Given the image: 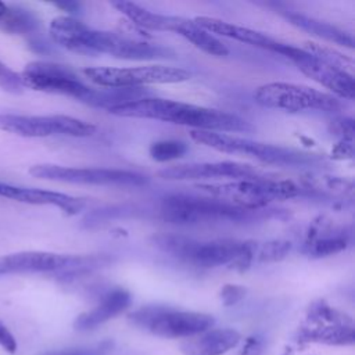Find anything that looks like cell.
<instances>
[{
    "label": "cell",
    "mask_w": 355,
    "mask_h": 355,
    "mask_svg": "<svg viewBox=\"0 0 355 355\" xmlns=\"http://www.w3.org/2000/svg\"><path fill=\"white\" fill-rule=\"evenodd\" d=\"M279 54L290 58L302 73L329 89L336 96L354 100L355 82L348 71L318 58L302 47H295L287 43H283Z\"/></svg>",
    "instance_id": "cell-14"
},
{
    "label": "cell",
    "mask_w": 355,
    "mask_h": 355,
    "mask_svg": "<svg viewBox=\"0 0 355 355\" xmlns=\"http://www.w3.org/2000/svg\"><path fill=\"white\" fill-rule=\"evenodd\" d=\"M331 155L334 158H340V159L352 158V155H354L352 140H340V143H337V146L331 150Z\"/></svg>",
    "instance_id": "cell-36"
},
{
    "label": "cell",
    "mask_w": 355,
    "mask_h": 355,
    "mask_svg": "<svg viewBox=\"0 0 355 355\" xmlns=\"http://www.w3.org/2000/svg\"><path fill=\"white\" fill-rule=\"evenodd\" d=\"M241 334L234 329H214L189 337L180 344L184 355H223L236 348Z\"/></svg>",
    "instance_id": "cell-18"
},
{
    "label": "cell",
    "mask_w": 355,
    "mask_h": 355,
    "mask_svg": "<svg viewBox=\"0 0 355 355\" xmlns=\"http://www.w3.org/2000/svg\"><path fill=\"white\" fill-rule=\"evenodd\" d=\"M295 340L301 344L351 345L355 341L352 319L324 301L313 302L298 327Z\"/></svg>",
    "instance_id": "cell-9"
},
{
    "label": "cell",
    "mask_w": 355,
    "mask_h": 355,
    "mask_svg": "<svg viewBox=\"0 0 355 355\" xmlns=\"http://www.w3.org/2000/svg\"><path fill=\"white\" fill-rule=\"evenodd\" d=\"M157 175L165 180H198L212 178H232L233 180H240L261 178L257 168L236 161L182 164L164 168L158 171Z\"/></svg>",
    "instance_id": "cell-16"
},
{
    "label": "cell",
    "mask_w": 355,
    "mask_h": 355,
    "mask_svg": "<svg viewBox=\"0 0 355 355\" xmlns=\"http://www.w3.org/2000/svg\"><path fill=\"white\" fill-rule=\"evenodd\" d=\"M330 132L340 137V140L354 139V119L352 118H337L330 122Z\"/></svg>",
    "instance_id": "cell-33"
},
{
    "label": "cell",
    "mask_w": 355,
    "mask_h": 355,
    "mask_svg": "<svg viewBox=\"0 0 355 355\" xmlns=\"http://www.w3.org/2000/svg\"><path fill=\"white\" fill-rule=\"evenodd\" d=\"M39 18L28 8L0 1V29L11 35H26L37 31Z\"/></svg>",
    "instance_id": "cell-25"
},
{
    "label": "cell",
    "mask_w": 355,
    "mask_h": 355,
    "mask_svg": "<svg viewBox=\"0 0 355 355\" xmlns=\"http://www.w3.org/2000/svg\"><path fill=\"white\" fill-rule=\"evenodd\" d=\"M189 147L180 140H158L150 146V155L154 161L166 162L183 157Z\"/></svg>",
    "instance_id": "cell-27"
},
{
    "label": "cell",
    "mask_w": 355,
    "mask_h": 355,
    "mask_svg": "<svg viewBox=\"0 0 355 355\" xmlns=\"http://www.w3.org/2000/svg\"><path fill=\"white\" fill-rule=\"evenodd\" d=\"M29 173L37 179L72 184L143 186L148 182V178L146 175L132 171L107 168H72L54 164L33 165L29 169Z\"/></svg>",
    "instance_id": "cell-12"
},
{
    "label": "cell",
    "mask_w": 355,
    "mask_h": 355,
    "mask_svg": "<svg viewBox=\"0 0 355 355\" xmlns=\"http://www.w3.org/2000/svg\"><path fill=\"white\" fill-rule=\"evenodd\" d=\"M320 182L319 186H316L318 189H323V190H329L331 193H338L343 196H347L352 191L354 186L351 180L347 179H341V178H334V176H322V179H318Z\"/></svg>",
    "instance_id": "cell-32"
},
{
    "label": "cell",
    "mask_w": 355,
    "mask_h": 355,
    "mask_svg": "<svg viewBox=\"0 0 355 355\" xmlns=\"http://www.w3.org/2000/svg\"><path fill=\"white\" fill-rule=\"evenodd\" d=\"M85 76L100 87H143L144 85L178 83L190 79L191 73L179 67L144 65L130 68L96 67L83 69Z\"/></svg>",
    "instance_id": "cell-10"
},
{
    "label": "cell",
    "mask_w": 355,
    "mask_h": 355,
    "mask_svg": "<svg viewBox=\"0 0 355 355\" xmlns=\"http://www.w3.org/2000/svg\"><path fill=\"white\" fill-rule=\"evenodd\" d=\"M175 32L187 39L190 43H193L197 49L211 55L225 57L229 54L227 47L215 35L201 28L194 19L180 17L175 28Z\"/></svg>",
    "instance_id": "cell-24"
},
{
    "label": "cell",
    "mask_w": 355,
    "mask_h": 355,
    "mask_svg": "<svg viewBox=\"0 0 355 355\" xmlns=\"http://www.w3.org/2000/svg\"><path fill=\"white\" fill-rule=\"evenodd\" d=\"M24 87L62 94L83 101L92 87L85 85L68 67L50 61H32L19 73Z\"/></svg>",
    "instance_id": "cell-13"
},
{
    "label": "cell",
    "mask_w": 355,
    "mask_h": 355,
    "mask_svg": "<svg viewBox=\"0 0 355 355\" xmlns=\"http://www.w3.org/2000/svg\"><path fill=\"white\" fill-rule=\"evenodd\" d=\"M190 136L194 141L204 144L207 147H211L216 151L247 155L265 164L284 165V166H302V165H312L319 159L313 154H306L293 148L261 143V141H255L251 139L239 137L227 133L191 130Z\"/></svg>",
    "instance_id": "cell-4"
},
{
    "label": "cell",
    "mask_w": 355,
    "mask_h": 355,
    "mask_svg": "<svg viewBox=\"0 0 355 355\" xmlns=\"http://www.w3.org/2000/svg\"><path fill=\"white\" fill-rule=\"evenodd\" d=\"M348 245L347 237L336 233V234H326L322 237H312L305 244V252L311 258H323L329 255H334L341 252Z\"/></svg>",
    "instance_id": "cell-26"
},
{
    "label": "cell",
    "mask_w": 355,
    "mask_h": 355,
    "mask_svg": "<svg viewBox=\"0 0 355 355\" xmlns=\"http://www.w3.org/2000/svg\"><path fill=\"white\" fill-rule=\"evenodd\" d=\"M112 347H114V343L111 340H103V341L92 344V345L65 348V349H60V351L46 352L43 355H108L111 352Z\"/></svg>",
    "instance_id": "cell-30"
},
{
    "label": "cell",
    "mask_w": 355,
    "mask_h": 355,
    "mask_svg": "<svg viewBox=\"0 0 355 355\" xmlns=\"http://www.w3.org/2000/svg\"><path fill=\"white\" fill-rule=\"evenodd\" d=\"M132 297L129 294V291L123 290V288H115L112 291H110L97 306H94L93 309L80 313L75 322H73V327L76 330L80 331H86V330H93L97 326L105 323L107 320L115 318L116 315H119L121 312H123L129 305H130Z\"/></svg>",
    "instance_id": "cell-20"
},
{
    "label": "cell",
    "mask_w": 355,
    "mask_h": 355,
    "mask_svg": "<svg viewBox=\"0 0 355 355\" xmlns=\"http://www.w3.org/2000/svg\"><path fill=\"white\" fill-rule=\"evenodd\" d=\"M283 14L291 25L297 26L301 31H305L311 35H315L318 37H322L324 40H329V42L340 44V46H345L349 49L354 47V37L348 32H345L329 22L319 21L316 18H312V17H308V15H304L300 12H293V11H290V12L286 11Z\"/></svg>",
    "instance_id": "cell-22"
},
{
    "label": "cell",
    "mask_w": 355,
    "mask_h": 355,
    "mask_svg": "<svg viewBox=\"0 0 355 355\" xmlns=\"http://www.w3.org/2000/svg\"><path fill=\"white\" fill-rule=\"evenodd\" d=\"M55 43L73 53L108 54L123 60L173 58L175 53L159 44L130 39L108 31H97L78 18H67L55 29Z\"/></svg>",
    "instance_id": "cell-2"
},
{
    "label": "cell",
    "mask_w": 355,
    "mask_h": 355,
    "mask_svg": "<svg viewBox=\"0 0 355 355\" xmlns=\"http://www.w3.org/2000/svg\"><path fill=\"white\" fill-rule=\"evenodd\" d=\"M245 293H247V290L243 286L225 284L219 293V297L225 306H232V305L240 302L244 298Z\"/></svg>",
    "instance_id": "cell-34"
},
{
    "label": "cell",
    "mask_w": 355,
    "mask_h": 355,
    "mask_svg": "<svg viewBox=\"0 0 355 355\" xmlns=\"http://www.w3.org/2000/svg\"><path fill=\"white\" fill-rule=\"evenodd\" d=\"M214 198L230 202L241 209L252 211L265 207L273 200L293 198L300 194V187L291 180H272L263 178L240 179L223 183H204L197 186Z\"/></svg>",
    "instance_id": "cell-5"
},
{
    "label": "cell",
    "mask_w": 355,
    "mask_h": 355,
    "mask_svg": "<svg viewBox=\"0 0 355 355\" xmlns=\"http://www.w3.org/2000/svg\"><path fill=\"white\" fill-rule=\"evenodd\" d=\"M110 114L125 118L157 119L190 126L194 128V130L218 133L252 130V126L245 119L234 114L159 97H144L137 101L111 108Z\"/></svg>",
    "instance_id": "cell-1"
},
{
    "label": "cell",
    "mask_w": 355,
    "mask_h": 355,
    "mask_svg": "<svg viewBox=\"0 0 355 355\" xmlns=\"http://www.w3.org/2000/svg\"><path fill=\"white\" fill-rule=\"evenodd\" d=\"M0 197L32 205H54L67 212L68 215L78 214L85 207V201L82 198L72 197L65 193L44 189L21 187L4 182H0Z\"/></svg>",
    "instance_id": "cell-17"
},
{
    "label": "cell",
    "mask_w": 355,
    "mask_h": 355,
    "mask_svg": "<svg viewBox=\"0 0 355 355\" xmlns=\"http://www.w3.org/2000/svg\"><path fill=\"white\" fill-rule=\"evenodd\" d=\"M248 211L219 198H202L187 194H172L161 202L164 220L176 225H196L216 220H241Z\"/></svg>",
    "instance_id": "cell-8"
},
{
    "label": "cell",
    "mask_w": 355,
    "mask_h": 355,
    "mask_svg": "<svg viewBox=\"0 0 355 355\" xmlns=\"http://www.w3.org/2000/svg\"><path fill=\"white\" fill-rule=\"evenodd\" d=\"M254 100L262 107L288 112L312 110L336 112L341 108L340 100L333 94L290 82H270L262 85L255 90Z\"/></svg>",
    "instance_id": "cell-7"
},
{
    "label": "cell",
    "mask_w": 355,
    "mask_h": 355,
    "mask_svg": "<svg viewBox=\"0 0 355 355\" xmlns=\"http://www.w3.org/2000/svg\"><path fill=\"white\" fill-rule=\"evenodd\" d=\"M57 6H58L60 8L67 10V11L71 12V14L79 12V11H78V10H79V4H76V3H57Z\"/></svg>",
    "instance_id": "cell-37"
},
{
    "label": "cell",
    "mask_w": 355,
    "mask_h": 355,
    "mask_svg": "<svg viewBox=\"0 0 355 355\" xmlns=\"http://www.w3.org/2000/svg\"><path fill=\"white\" fill-rule=\"evenodd\" d=\"M0 89L12 94H19L24 90L19 73L8 68L1 61H0Z\"/></svg>",
    "instance_id": "cell-31"
},
{
    "label": "cell",
    "mask_w": 355,
    "mask_h": 355,
    "mask_svg": "<svg viewBox=\"0 0 355 355\" xmlns=\"http://www.w3.org/2000/svg\"><path fill=\"white\" fill-rule=\"evenodd\" d=\"M128 318L133 326L164 338H189L207 331L215 323L212 315L166 305H146Z\"/></svg>",
    "instance_id": "cell-6"
},
{
    "label": "cell",
    "mask_w": 355,
    "mask_h": 355,
    "mask_svg": "<svg viewBox=\"0 0 355 355\" xmlns=\"http://www.w3.org/2000/svg\"><path fill=\"white\" fill-rule=\"evenodd\" d=\"M291 250V243L287 240H272L265 243L258 254L257 259L261 262H276L287 257Z\"/></svg>",
    "instance_id": "cell-28"
},
{
    "label": "cell",
    "mask_w": 355,
    "mask_h": 355,
    "mask_svg": "<svg viewBox=\"0 0 355 355\" xmlns=\"http://www.w3.org/2000/svg\"><path fill=\"white\" fill-rule=\"evenodd\" d=\"M151 241L161 251L200 268H215L233 263L237 268L244 269L255 257L254 244L232 239L198 241L182 234L161 233L153 236Z\"/></svg>",
    "instance_id": "cell-3"
},
{
    "label": "cell",
    "mask_w": 355,
    "mask_h": 355,
    "mask_svg": "<svg viewBox=\"0 0 355 355\" xmlns=\"http://www.w3.org/2000/svg\"><path fill=\"white\" fill-rule=\"evenodd\" d=\"M94 262L96 257H73L47 251H19L0 257V276L64 272L92 266Z\"/></svg>",
    "instance_id": "cell-15"
},
{
    "label": "cell",
    "mask_w": 355,
    "mask_h": 355,
    "mask_svg": "<svg viewBox=\"0 0 355 355\" xmlns=\"http://www.w3.org/2000/svg\"><path fill=\"white\" fill-rule=\"evenodd\" d=\"M111 6L115 7L119 12H122L135 25H137L140 28H144V29H151V31H171V32H175L178 21L180 18V17H176V15L158 14V12L150 11L147 8H143L141 6H139L136 3L125 1V0L112 1Z\"/></svg>",
    "instance_id": "cell-21"
},
{
    "label": "cell",
    "mask_w": 355,
    "mask_h": 355,
    "mask_svg": "<svg viewBox=\"0 0 355 355\" xmlns=\"http://www.w3.org/2000/svg\"><path fill=\"white\" fill-rule=\"evenodd\" d=\"M194 21L204 28L205 31H208L209 33H215L219 36H225L229 39H234L255 47H261V49H266L270 51L277 53L279 47L282 46V42L263 35L262 32L245 28V26H240L232 22H226L223 19L219 18H212V17H196Z\"/></svg>",
    "instance_id": "cell-19"
},
{
    "label": "cell",
    "mask_w": 355,
    "mask_h": 355,
    "mask_svg": "<svg viewBox=\"0 0 355 355\" xmlns=\"http://www.w3.org/2000/svg\"><path fill=\"white\" fill-rule=\"evenodd\" d=\"M0 347L10 352V354H14L17 351V341L12 336V333L8 330V327L3 323V320H0Z\"/></svg>",
    "instance_id": "cell-35"
},
{
    "label": "cell",
    "mask_w": 355,
    "mask_h": 355,
    "mask_svg": "<svg viewBox=\"0 0 355 355\" xmlns=\"http://www.w3.org/2000/svg\"><path fill=\"white\" fill-rule=\"evenodd\" d=\"M302 49H305L311 54L316 55L318 58H320V60H323V61H326L329 64H333L336 67H340V68H343L345 71H348L347 67L352 65V61L349 58L344 57L341 53H338V51H336L333 49H329V47H324V46L316 44V43H306V46L302 47Z\"/></svg>",
    "instance_id": "cell-29"
},
{
    "label": "cell",
    "mask_w": 355,
    "mask_h": 355,
    "mask_svg": "<svg viewBox=\"0 0 355 355\" xmlns=\"http://www.w3.org/2000/svg\"><path fill=\"white\" fill-rule=\"evenodd\" d=\"M0 130L22 137H87L96 132V126L68 115L0 114Z\"/></svg>",
    "instance_id": "cell-11"
},
{
    "label": "cell",
    "mask_w": 355,
    "mask_h": 355,
    "mask_svg": "<svg viewBox=\"0 0 355 355\" xmlns=\"http://www.w3.org/2000/svg\"><path fill=\"white\" fill-rule=\"evenodd\" d=\"M144 97H150V92L144 87H92L90 93L82 103L97 108H107L110 111L111 108L125 105Z\"/></svg>",
    "instance_id": "cell-23"
}]
</instances>
